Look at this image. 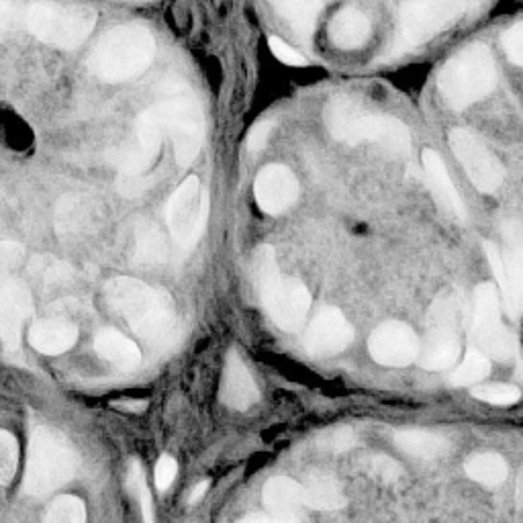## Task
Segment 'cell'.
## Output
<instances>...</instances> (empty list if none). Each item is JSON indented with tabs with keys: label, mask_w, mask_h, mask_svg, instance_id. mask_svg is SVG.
<instances>
[{
	"label": "cell",
	"mask_w": 523,
	"mask_h": 523,
	"mask_svg": "<svg viewBox=\"0 0 523 523\" xmlns=\"http://www.w3.org/2000/svg\"><path fill=\"white\" fill-rule=\"evenodd\" d=\"M25 260V250L17 242H0V268L13 270Z\"/></svg>",
	"instance_id": "obj_46"
},
{
	"label": "cell",
	"mask_w": 523,
	"mask_h": 523,
	"mask_svg": "<svg viewBox=\"0 0 523 523\" xmlns=\"http://www.w3.org/2000/svg\"><path fill=\"white\" fill-rule=\"evenodd\" d=\"M115 407H121L123 411H144L148 407V401H121L113 403Z\"/></svg>",
	"instance_id": "obj_50"
},
{
	"label": "cell",
	"mask_w": 523,
	"mask_h": 523,
	"mask_svg": "<svg viewBox=\"0 0 523 523\" xmlns=\"http://www.w3.org/2000/svg\"><path fill=\"white\" fill-rule=\"evenodd\" d=\"M97 25V11L84 5L33 3L27 7V27L41 39L62 50L82 45Z\"/></svg>",
	"instance_id": "obj_10"
},
{
	"label": "cell",
	"mask_w": 523,
	"mask_h": 523,
	"mask_svg": "<svg viewBox=\"0 0 523 523\" xmlns=\"http://www.w3.org/2000/svg\"><path fill=\"white\" fill-rule=\"evenodd\" d=\"M395 446L415 458L421 460H434L440 456H446L450 450V444L446 438L425 432V430H403L395 434Z\"/></svg>",
	"instance_id": "obj_26"
},
{
	"label": "cell",
	"mask_w": 523,
	"mask_h": 523,
	"mask_svg": "<svg viewBox=\"0 0 523 523\" xmlns=\"http://www.w3.org/2000/svg\"><path fill=\"white\" fill-rule=\"evenodd\" d=\"M505 266H507V276H509L513 297H515L519 309H523V268L509 254L505 256Z\"/></svg>",
	"instance_id": "obj_47"
},
{
	"label": "cell",
	"mask_w": 523,
	"mask_h": 523,
	"mask_svg": "<svg viewBox=\"0 0 523 523\" xmlns=\"http://www.w3.org/2000/svg\"><path fill=\"white\" fill-rule=\"evenodd\" d=\"M501 45L507 60L523 68V23H517L511 29H507L501 37Z\"/></svg>",
	"instance_id": "obj_41"
},
{
	"label": "cell",
	"mask_w": 523,
	"mask_h": 523,
	"mask_svg": "<svg viewBox=\"0 0 523 523\" xmlns=\"http://www.w3.org/2000/svg\"><path fill=\"white\" fill-rule=\"evenodd\" d=\"M464 470L474 483L491 489L501 487L507 481V474H509V466L505 458L495 452H481L470 456L464 464Z\"/></svg>",
	"instance_id": "obj_27"
},
{
	"label": "cell",
	"mask_w": 523,
	"mask_h": 523,
	"mask_svg": "<svg viewBox=\"0 0 523 523\" xmlns=\"http://www.w3.org/2000/svg\"><path fill=\"white\" fill-rule=\"evenodd\" d=\"M78 342V327L70 321L62 319H45L37 321L29 329V344L45 354V356H60L74 348Z\"/></svg>",
	"instance_id": "obj_21"
},
{
	"label": "cell",
	"mask_w": 523,
	"mask_h": 523,
	"mask_svg": "<svg viewBox=\"0 0 523 523\" xmlns=\"http://www.w3.org/2000/svg\"><path fill=\"white\" fill-rule=\"evenodd\" d=\"M252 280L270 319L284 331H297L309 313L311 295L301 280L280 276L272 246L254 252Z\"/></svg>",
	"instance_id": "obj_4"
},
{
	"label": "cell",
	"mask_w": 523,
	"mask_h": 523,
	"mask_svg": "<svg viewBox=\"0 0 523 523\" xmlns=\"http://www.w3.org/2000/svg\"><path fill=\"white\" fill-rule=\"evenodd\" d=\"M472 334L477 348L493 360L511 362L517 358V340L501 321L499 293L491 282H483L474 291Z\"/></svg>",
	"instance_id": "obj_11"
},
{
	"label": "cell",
	"mask_w": 523,
	"mask_h": 523,
	"mask_svg": "<svg viewBox=\"0 0 523 523\" xmlns=\"http://www.w3.org/2000/svg\"><path fill=\"white\" fill-rule=\"evenodd\" d=\"M154 178L152 176H119L117 180V190L127 197V199H135V197H141L146 193V190L152 186Z\"/></svg>",
	"instance_id": "obj_44"
},
{
	"label": "cell",
	"mask_w": 523,
	"mask_h": 523,
	"mask_svg": "<svg viewBox=\"0 0 523 523\" xmlns=\"http://www.w3.org/2000/svg\"><path fill=\"white\" fill-rule=\"evenodd\" d=\"M127 487L133 493V497L137 499L141 517H144V523H156L152 493H150V487L146 483V474H144V468H141L139 460H131V464H129Z\"/></svg>",
	"instance_id": "obj_33"
},
{
	"label": "cell",
	"mask_w": 523,
	"mask_h": 523,
	"mask_svg": "<svg viewBox=\"0 0 523 523\" xmlns=\"http://www.w3.org/2000/svg\"><path fill=\"white\" fill-rule=\"evenodd\" d=\"M354 340V329L336 307L321 309L305 331V350L311 356H336Z\"/></svg>",
	"instance_id": "obj_16"
},
{
	"label": "cell",
	"mask_w": 523,
	"mask_h": 523,
	"mask_svg": "<svg viewBox=\"0 0 523 523\" xmlns=\"http://www.w3.org/2000/svg\"><path fill=\"white\" fill-rule=\"evenodd\" d=\"M164 133L158 105L141 113L135 123L133 137L123 148L109 154L111 162L119 168V176H146L160 154Z\"/></svg>",
	"instance_id": "obj_13"
},
{
	"label": "cell",
	"mask_w": 523,
	"mask_h": 523,
	"mask_svg": "<svg viewBox=\"0 0 523 523\" xmlns=\"http://www.w3.org/2000/svg\"><path fill=\"white\" fill-rule=\"evenodd\" d=\"M168 258V242L154 223H141L135 231V260L141 264H162Z\"/></svg>",
	"instance_id": "obj_29"
},
{
	"label": "cell",
	"mask_w": 523,
	"mask_h": 523,
	"mask_svg": "<svg viewBox=\"0 0 523 523\" xmlns=\"http://www.w3.org/2000/svg\"><path fill=\"white\" fill-rule=\"evenodd\" d=\"M421 162H423L427 186H430L440 211L454 217L456 221H466V207H464V203L458 195V190H456V186H454V182L448 174L444 160L438 156V152L423 150Z\"/></svg>",
	"instance_id": "obj_19"
},
{
	"label": "cell",
	"mask_w": 523,
	"mask_h": 523,
	"mask_svg": "<svg viewBox=\"0 0 523 523\" xmlns=\"http://www.w3.org/2000/svg\"><path fill=\"white\" fill-rule=\"evenodd\" d=\"M221 399L227 407L246 411L254 403H258L260 393L254 383V378L235 350L229 352L227 362H225V372H223V387H221Z\"/></svg>",
	"instance_id": "obj_20"
},
{
	"label": "cell",
	"mask_w": 523,
	"mask_h": 523,
	"mask_svg": "<svg viewBox=\"0 0 523 523\" xmlns=\"http://www.w3.org/2000/svg\"><path fill=\"white\" fill-rule=\"evenodd\" d=\"M491 372V360L479 348H470L460 362V366L450 374L452 387H470L474 383H481Z\"/></svg>",
	"instance_id": "obj_31"
},
{
	"label": "cell",
	"mask_w": 523,
	"mask_h": 523,
	"mask_svg": "<svg viewBox=\"0 0 523 523\" xmlns=\"http://www.w3.org/2000/svg\"><path fill=\"white\" fill-rule=\"evenodd\" d=\"M23 25H27V7L0 0V39L15 35Z\"/></svg>",
	"instance_id": "obj_38"
},
{
	"label": "cell",
	"mask_w": 523,
	"mask_h": 523,
	"mask_svg": "<svg viewBox=\"0 0 523 523\" xmlns=\"http://www.w3.org/2000/svg\"><path fill=\"white\" fill-rule=\"evenodd\" d=\"M162 101L156 103L162 115L164 131L172 137L176 160L182 168L190 166L203 146L205 135V119L197 97L178 78L164 80L162 88Z\"/></svg>",
	"instance_id": "obj_7"
},
{
	"label": "cell",
	"mask_w": 523,
	"mask_h": 523,
	"mask_svg": "<svg viewBox=\"0 0 523 523\" xmlns=\"http://www.w3.org/2000/svg\"><path fill=\"white\" fill-rule=\"evenodd\" d=\"M448 139L454 156L462 164L472 186L485 195L495 193L505 180V168L485 141L477 133L462 127L452 129Z\"/></svg>",
	"instance_id": "obj_14"
},
{
	"label": "cell",
	"mask_w": 523,
	"mask_h": 523,
	"mask_svg": "<svg viewBox=\"0 0 523 523\" xmlns=\"http://www.w3.org/2000/svg\"><path fill=\"white\" fill-rule=\"evenodd\" d=\"M207 489H209V481H201V483L193 489V493H190L188 501H190V503H199V501L205 497Z\"/></svg>",
	"instance_id": "obj_51"
},
{
	"label": "cell",
	"mask_w": 523,
	"mask_h": 523,
	"mask_svg": "<svg viewBox=\"0 0 523 523\" xmlns=\"http://www.w3.org/2000/svg\"><path fill=\"white\" fill-rule=\"evenodd\" d=\"M329 37L340 50H358L370 37V21L362 11L346 7L331 19Z\"/></svg>",
	"instance_id": "obj_23"
},
{
	"label": "cell",
	"mask_w": 523,
	"mask_h": 523,
	"mask_svg": "<svg viewBox=\"0 0 523 523\" xmlns=\"http://www.w3.org/2000/svg\"><path fill=\"white\" fill-rule=\"evenodd\" d=\"M470 5L456 0H419L403 3L399 11V27L393 39L389 58H399L425 41L434 39L444 29L452 27Z\"/></svg>",
	"instance_id": "obj_8"
},
{
	"label": "cell",
	"mask_w": 523,
	"mask_h": 523,
	"mask_svg": "<svg viewBox=\"0 0 523 523\" xmlns=\"http://www.w3.org/2000/svg\"><path fill=\"white\" fill-rule=\"evenodd\" d=\"M270 129H272V123L270 121H260L252 127L250 135H248V150L250 152H262L266 148V141L270 137Z\"/></svg>",
	"instance_id": "obj_48"
},
{
	"label": "cell",
	"mask_w": 523,
	"mask_h": 523,
	"mask_svg": "<svg viewBox=\"0 0 523 523\" xmlns=\"http://www.w3.org/2000/svg\"><path fill=\"white\" fill-rule=\"evenodd\" d=\"M33 313V301L23 282L11 276H0V340L17 350L25 319Z\"/></svg>",
	"instance_id": "obj_18"
},
{
	"label": "cell",
	"mask_w": 523,
	"mask_h": 523,
	"mask_svg": "<svg viewBox=\"0 0 523 523\" xmlns=\"http://www.w3.org/2000/svg\"><path fill=\"white\" fill-rule=\"evenodd\" d=\"M105 301L139 338L150 344L172 340L176 331V305L164 289H152L131 276H117L107 282Z\"/></svg>",
	"instance_id": "obj_1"
},
{
	"label": "cell",
	"mask_w": 523,
	"mask_h": 523,
	"mask_svg": "<svg viewBox=\"0 0 523 523\" xmlns=\"http://www.w3.org/2000/svg\"><path fill=\"white\" fill-rule=\"evenodd\" d=\"M464 305L458 293H442L427 313V336L421 346V366L427 370H446L460 358V331Z\"/></svg>",
	"instance_id": "obj_9"
},
{
	"label": "cell",
	"mask_w": 523,
	"mask_h": 523,
	"mask_svg": "<svg viewBox=\"0 0 523 523\" xmlns=\"http://www.w3.org/2000/svg\"><path fill=\"white\" fill-rule=\"evenodd\" d=\"M495 86V60L489 47L483 43L468 45L466 50L452 56L438 76L442 97L454 111H462L472 103L483 101Z\"/></svg>",
	"instance_id": "obj_5"
},
{
	"label": "cell",
	"mask_w": 523,
	"mask_h": 523,
	"mask_svg": "<svg viewBox=\"0 0 523 523\" xmlns=\"http://www.w3.org/2000/svg\"><path fill=\"white\" fill-rule=\"evenodd\" d=\"M78 464L74 446L52 427L39 425L31 434L23 489L31 497L50 495L74 477Z\"/></svg>",
	"instance_id": "obj_6"
},
{
	"label": "cell",
	"mask_w": 523,
	"mask_h": 523,
	"mask_svg": "<svg viewBox=\"0 0 523 523\" xmlns=\"http://www.w3.org/2000/svg\"><path fill=\"white\" fill-rule=\"evenodd\" d=\"M19 466V444L13 434L0 430V485L13 481Z\"/></svg>",
	"instance_id": "obj_36"
},
{
	"label": "cell",
	"mask_w": 523,
	"mask_h": 523,
	"mask_svg": "<svg viewBox=\"0 0 523 523\" xmlns=\"http://www.w3.org/2000/svg\"><path fill=\"white\" fill-rule=\"evenodd\" d=\"M237 523H299L295 519H284V517H274V515H262V513H252L242 517Z\"/></svg>",
	"instance_id": "obj_49"
},
{
	"label": "cell",
	"mask_w": 523,
	"mask_h": 523,
	"mask_svg": "<svg viewBox=\"0 0 523 523\" xmlns=\"http://www.w3.org/2000/svg\"><path fill=\"white\" fill-rule=\"evenodd\" d=\"M92 201L80 195H68L58 207V227L62 233H78L86 231L92 225L94 217Z\"/></svg>",
	"instance_id": "obj_30"
},
{
	"label": "cell",
	"mask_w": 523,
	"mask_h": 523,
	"mask_svg": "<svg viewBox=\"0 0 523 523\" xmlns=\"http://www.w3.org/2000/svg\"><path fill=\"white\" fill-rule=\"evenodd\" d=\"M505 242L509 246V256L523 268V223L519 221H507L503 225Z\"/></svg>",
	"instance_id": "obj_42"
},
{
	"label": "cell",
	"mask_w": 523,
	"mask_h": 523,
	"mask_svg": "<svg viewBox=\"0 0 523 523\" xmlns=\"http://www.w3.org/2000/svg\"><path fill=\"white\" fill-rule=\"evenodd\" d=\"M262 501L274 517L293 519L305 505L303 485L289 477H272L262 489Z\"/></svg>",
	"instance_id": "obj_22"
},
{
	"label": "cell",
	"mask_w": 523,
	"mask_h": 523,
	"mask_svg": "<svg viewBox=\"0 0 523 523\" xmlns=\"http://www.w3.org/2000/svg\"><path fill=\"white\" fill-rule=\"evenodd\" d=\"M94 350H97V354L103 360L111 362L121 370H133L141 362L139 348L115 329L99 331L97 340H94Z\"/></svg>",
	"instance_id": "obj_25"
},
{
	"label": "cell",
	"mask_w": 523,
	"mask_h": 523,
	"mask_svg": "<svg viewBox=\"0 0 523 523\" xmlns=\"http://www.w3.org/2000/svg\"><path fill=\"white\" fill-rule=\"evenodd\" d=\"M325 125L331 135L348 146L376 144L399 158L411 154V131L403 121L366 111L350 97H334L327 103Z\"/></svg>",
	"instance_id": "obj_2"
},
{
	"label": "cell",
	"mask_w": 523,
	"mask_h": 523,
	"mask_svg": "<svg viewBox=\"0 0 523 523\" xmlns=\"http://www.w3.org/2000/svg\"><path fill=\"white\" fill-rule=\"evenodd\" d=\"M274 9L297 31L299 37L309 39L315 31V23L323 5L315 3V0H287V3H276Z\"/></svg>",
	"instance_id": "obj_28"
},
{
	"label": "cell",
	"mask_w": 523,
	"mask_h": 523,
	"mask_svg": "<svg viewBox=\"0 0 523 523\" xmlns=\"http://www.w3.org/2000/svg\"><path fill=\"white\" fill-rule=\"evenodd\" d=\"M156 56V39L141 23H127L105 33L88 58L90 72L117 84L146 72Z\"/></svg>",
	"instance_id": "obj_3"
},
{
	"label": "cell",
	"mask_w": 523,
	"mask_h": 523,
	"mask_svg": "<svg viewBox=\"0 0 523 523\" xmlns=\"http://www.w3.org/2000/svg\"><path fill=\"white\" fill-rule=\"evenodd\" d=\"M303 501L307 507L317 511H336L346 505L340 483L325 472H313L303 485Z\"/></svg>",
	"instance_id": "obj_24"
},
{
	"label": "cell",
	"mask_w": 523,
	"mask_h": 523,
	"mask_svg": "<svg viewBox=\"0 0 523 523\" xmlns=\"http://www.w3.org/2000/svg\"><path fill=\"white\" fill-rule=\"evenodd\" d=\"M472 397L489 405H513L521 399V391L513 385H485L474 387Z\"/></svg>",
	"instance_id": "obj_37"
},
{
	"label": "cell",
	"mask_w": 523,
	"mask_h": 523,
	"mask_svg": "<svg viewBox=\"0 0 523 523\" xmlns=\"http://www.w3.org/2000/svg\"><path fill=\"white\" fill-rule=\"evenodd\" d=\"M43 523H86V507L78 497L62 495L47 509Z\"/></svg>",
	"instance_id": "obj_35"
},
{
	"label": "cell",
	"mask_w": 523,
	"mask_h": 523,
	"mask_svg": "<svg viewBox=\"0 0 523 523\" xmlns=\"http://www.w3.org/2000/svg\"><path fill=\"white\" fill-rule=\"evenodd\" d=\"M254 197L264 213L282 215L299 199V180L291 168L282 164H270L256 176Z\"/></svg>",
	"instance_id": "obj_17"
},
{
	"label": "cell",
	"mask_w": 523,
	"mask_h": 523,
	"mask_svg": "<svg viewBox=\"0 0 523 523\" xmlns=\"http://www.w3.org/2000/svg\"><path fill=\"white\" fill-rule=\"evenodd\" d=\"M485 254H487V260L491 264V270L497 278V284L501 289V297H503V307H505V313L515 321L519 317V305L513 297V291H511V284H509V276H507V266H505V256L499 252V248L495 244H489L485 242Z\"/></svg>",
	"instance_id": "obj_32"
},
{
	"label": "cell",
	"mask_w": 523,
	"mask_h": 523,
	"mask_svg": "<svg viewBox=\"0 0 523 523\" xmlns=\"http://www.w3.org/2000/svg\"><path fill=\"white\" fill-rule=\"evenodd\" d=\"M207 217L209 197H203L199 178H184L166 205V223L174 242L184 250H193L207 227Z\"/></svg>",
	"instance_id": "obj_12"
},
{
	"label": "cell",
	"mask_w": 523,
	"mask_h": 523,
	"mask_svg": "<svg viewBox=\"0 0 523 523\" xmlns=\"http://www.w3.org/2000/svg\"><path fill=\"white\" fill-rule=\"evenodd\" d=\"M368 472L378 481L395 483V481L401 479L403 468L397 460H393L389 456H372L370 462H368Z\"/></svg>",
	"instance_id": "obj_39"
},
{
	"label": "cell",
	"mask_w": 523,
	"mask_h": 523,
	"mask_svg": "<svg viewBox=\"0 0 523 523\" xmlns=\"http://www.w3.org/2000/svg\"><path fill=\"white\" fill-rule=\"evenodd\" d=\"M29 272L47 284H64L74 276V268L54 256H35L29 262Z\"/></svg>",
	"instance_id": "obj_34"
},
{
	"label": "cell",
	"mask_w": 523,
	"mask_h": 523,
	"mask_svg": "<svg viewBox=\"0 0 523 523\" xmlns=\"http://www.w3.org/2000/svg\"><path fill=\"white\" fill-rule=\"evenodd\" d=\"M368 352L376 364L403 368L419 358L421 342L407 323L387 321L372 331Z\"/></svg>",
	"instance_id": "obj_15"
},
{
	"label": "cell",
	"mask_w": 523,
	"mask_h": 523,
	"mask_svg": "<svg viewBox=\"0 0 523 523\" xmlns=\"http://www.w3.org/2000/svg\"><path fill=\"white\" fill-rule=\"evenodd\" d=\"M176 472H178L176 460L172 456L164 454L156 464V487H158V491H166L174 483Z\"/></svg>",
	"instance_id": "obj_45"
},
{
	"label": "cell",
	"mask_w": 523,
	"mask_h": 523,
	"mask_svg": "<svg viewBox=\"0 0 523 523\" xmlns=\"http://www.w3.org/2000/svg\"><path fill=\"white\" fill-rule=\"evenodd\" d=\"M268 45H270L272 54H274L282 64L293 66V68H303V66H307V58H305L303 54H299L297 50H293V47H291L287 41H282V39H278V37H270V39H268Z\"/></svg>",
	"instance_id": "obj_43"
},
{
	"label": "cell",
	"mask_w": 523,
	"mask_h": 523,
	"mask_svg": "<svg viewBox=\"0 0 523 523\" xmlns=\"http://www.w3.org/2000/svg\"><path fill=\"white\" fill-rule=\"evenodd\" d=\"M319 448L327 452H346L356 444V436L350 427H336V430H329L319 438Z\"/></svg>",
	"instance_id": "obj_40"
}]
</instances>
